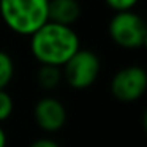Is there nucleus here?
I'll list each match as a JSON object with an SVG mask.
<instances>
[{
	"instance_id": "6",
	"label": "nucleus",
	"mask_w": 147,
	"mask_h": 147,
	"mask_svg": "<svg viewBox=\"0 0 147 147\" xmlns=\"http://www.w3.org/2000/svg\"><path fill=\"white\" fill-rule=\"evenodd\" d=\"M67 108L55 96H43L33 106V119L45 133H57L67 123Z\"/></svg>"
},
{
	"instance_id": "8",
	"label": "nucleus",
	"mask_w": 147,
	"mask_h": 147,
	"mask_svg": "<svg viewBox=\"0 0 147 147\" xmlns=\"http://www.w3.org/2000/svg\"><path fill=\"white\" fill-rule=\"evenodd\" d=\"M62 68L57 67H49V65H41L36 71V84L43 90H55L62 84Z\"/></svg>"
},
{
	"instance_id": "7",
	"label": "nucleus",
	"mask_w": 147,
	"mask_h": 147,
	"mask_svg": "<svg viewBox=\"0 0 147 147\" xmlns=\"http://www.w3.org/2000/svg\"><path fill=\"white\" fill-rule=\"evenodd\" d=\"M82 8L78 0H49L48 19L60 26L71 27L81 18Z\"/></svg>"
},
{
	"instance_id": "13",
	"label": "nucleus",
	"mask_w": 147,
	"mask_h": 147,
	"mask_svg": "<svg viewBox=\"0 0 147 147\" xmlns=\"http://www.w3.org/2000/svg\"><path fill=\"white\" fill-rule=\"evenodd\" d=\"M8 144V138H7V133H5L3 127L0 125V147H7Z\"/></svg>"
},
{
	"instance_id": "10",
	"label": "nucleus",
	"mask_w": 147,
	"mask_h": 147,
	"mask_svg": "<svg viewBox=\"0 0 147 147\" xmlns=\"http://www.w3.org/2000/svg\"><path fill=\"white\" fill-rule=\"evenodd\" d=\"M13 111H14L13 96L7 90H0V125L11 117Z\"/></svg>"
},
{
	"instance_id": "3",
	"label": "nucleus",
	"mask_w": 147,
	"mask_h": 147,
	"mask_svg": "<svg viewBox=\"0 0 147 147\" xmlns=\"http://www.w3.org/2000/svg\"><path fill=\"white\" fill-rule=\"evenodd\" d=\"M111 40L123 49H141L147 41V27L144 19L134 11H120L108 24Z\"/></svg>"
},
{
	"instance_id": "4",
	"label": "nucleus",
	"mask_w": 147,
	"mask_h": 147,
	"mask_svg": "<svg viewBox=\"0 0 147 147\" xmlns=\"http://www.w3.org/2000/svg\"><path fill=\"white\" fill-rule=\"evenodd\" d=\"M101 71L100 57L90 49H79L62 67V78L74 90H84L96 82Z\"/></svg>"
},
{
	"instance_id": "1",
	"label": "nucleus",
	"mask_w": 147,
	"mask_h": 147,
	"mask_svg": "<svg viewBox=\"0 0 147 147\" xmlns=\"http://www.w3.org/2000/svg\"><path fill=\"white\" fill-rule=\"evenodd\" d=\"M79 49V36L73 27L55 22H46L30 36V52L40 65L62 68Z\"/></svg>"
},
{
	"instance_id": "12",
	"label": "nucleus",
	"mask_w": 147,
	"mask_h": 147,
	"mask_svg": "<svg viewBox=\"0 0 147 147\" xmlns=\"http://www.w3.org/2000/svg\"><path fill=\"white\" fill-rule=\"evenodd\" d=\"M29 147H60V146L52 138H40V139L33 141Z\"/></svg>"
},
{
	"instance_id": "5",
	"label": "nucleus",
	"mask_w": 147,
	"mask_h": 147,
	"mask_svg": "<svg viewBox=\"0 0 147 147\" xmlns=\"http://www.w3.org/2000/svg\"><path fill=\"white\" fill-rule=\"evenodd\" d=\"M109 87L112 96L119 101H138L147 90V73L139 65H128L112 76Z\"/></svg>"
},
{
	"instance_id": "9",
	"label": "nucleus",
	"mask_w": 147,
	"mask_h": 147,
	"mask_svg": "<svg viewBox=\"0 0 147 147\" xmlns=\"http://www.w3.org/2000/svg\"><path fill=\"white\" fill-rule=\"evenodd\" d=\"M14 76V62L8 52L0 49V90H7Z\"/></svg>"
},
{
	"instance_id": "11",
	"label": "nucleus",
	"mask_w": 147,
	"mask_h": 147,
	"mask_svg": "<svg viewBox=\"0 0 147 147\" xmlns=\"http://www.w3.org/2000/svg\"><path fill=\"white\" fill-rule=\"evenodd\" d=\"M139 0H105V3L108 5L111 10H114L115 13L120 11H131L138 5Z\"/></svg>"
},
{
	"instance_id": "2",
	"label": "nucleus",
	"mask_w": 147,
	"mask_h": 147,
	"mask_svg": "<svg viewBox=\"0 0 147 147\" xmlns=\"http://www.w3.org/2000/svg\"><path fill=\"white\" fill-rule=\"evenodd\" d=\"M49 0H0V18L18 35L32 36L48 19Z\"/></svg>"
}]
</instances>
